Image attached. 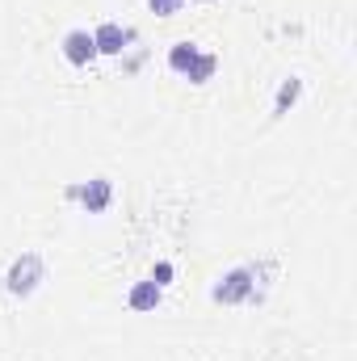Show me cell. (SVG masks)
<instances>
[{"label": "cell", "instance_id": "6da1fadb", "mask_svg": "<svg viewBox=\"0 0 357 361\" xmlns=\"http://www.w3.org/2000/svg\"><path fill=\"white\" fill-rule=\"evenodd\" d=\"M210 298L223 302V307L253 302V298H257V265H236V269H227L214 286H210Z\"/></svg>", "mask_w": 357, "mask_h": 361}, {"label": "cell", "instance_id": "7a4b0ae2", "mask_svg": "<svg viewBox=\"0 0 357 361\" xmlns=\"http://www.w3.org/2000/svg\"><path fill=\"white\" fill-rule=\"evenodd\" d=\"M42 281H47V261H42L38 252H21V257L8 265V273H4V290H8L13 298H30Z\"/></svg>", "mask_w": 357, "mask_h": 361}, {"label": "cell", "instance_id": "3957f363", "mask_svg": "<svg viewBox=\"0 0 357 361\" xmlns=\"http://www.w3.org/2000/svg\"><path fill=\"white\" fill-rule=\"evenodd\" d=\"M68 197H76V202L85 206V214H105L109 202H114V180L109 177H92V180H85V185H72Z\"/></svg>", "mask_w": 357, "mask_h": 361}, {"label": "cell", "instance_id": "277c9868", "mask_svg": "<svg viewBox=\"0 0 357 361\" xmlns=\"http://www.w3.org/2000/svg\"><path fill=\"white\" fill-rule=\"evenodd\" d=\"M92 42H97V55H122L131 42H135V30L118 25V21H101L92 30Z\"/></svg>", "mask_w": 357, "mask_h": 361}, {"label": "cell", "instance_id": "5b68a950", "mask_svg": "<svg viewBox=\"0 0 357 361\" xmlns=\"http://www.w3.org/2000/svg\"><path fill=\"white\" fill-rule=\"evenodd\" d=\"M63 59L72 68H89L92 59H97V42H92L89 30H68L63 34Z\"/></svg>", "mask_w": 357, "mask_h": 361}, {"label": "cell", "instance_id": "8992f818", "mask_svg": "<svg viewBox=\"0 0 357 361\" xmlns=\"http://www.w3.org/2000/svg\"><path fill=\"white\" fill-rule=\"evenodd\" d=\"M160 298H164V286H156L152 277H143V281H135V286L126 290V307H131V311H139V315L156 311V307H160Z\"/></svg>", "mask_w": 357, "mask_h": 361}, {"label": "cell", "instance_id": "52a82bcc", "mask_svg": "<svg viewBox=\"0 0 357 361\" xmlns=\"http://www.w3.org/2000/svg\"><path fill=\"white\" fill-rule=\"evenodd\" d=\"M298 97H303V80H298V76H286L282 89H277V97H273V118H286V114L298 105Z\"/></svg>", "mask_w": 357, "mask_h": 361}, {"label": "cell", "instance_id": "ba28073f", "mask_svg": "<svg viewBox=\"0 0 357 361\" xmlns=\"http://www.w3.org/2000/svg\"><path fill=\"white\" fill-rule=\"evenodd\" d=\"M198 55H202V51H198V42H189V38L173 42V47H169V72L185 76V72L193 68V59H198Z\"/></svg>", "mask_w": 357, "mask_h": 361}, {"label": "cell", "instance_id": "9c48e42d", "mask_svg": "<svg viewBox=\"0 0 357 361\" xmlns=\"http://www.w3.org/2000/svg\"><path fill=\"white\" fill-rule=\"evenodd\" d=\"M214 72H219V55L202 51V55L193 59V68L185 72V80H189V85H206V80H214Z\"/></svg>", "mask_w": 357, "mask_h": 361}, {"label": "cell", "instance_id": "30bf717a", "mask_svg": "<svg viewBox=\"0 0 357 361\" xmlns=\"http://www.w3.org/2000/svg\"><path fill=\"white\" fill-rule=\"evenodd\" d=\"M147 8H152L156 17H177L181 8H185V0H147Z\"/></svg>", "mask_w": 357, "mask_h": 361}, {"label": "cell", "instance_id": "8fae6325", "mask_svg": "<svg viewBox=\"0 0 357 361\" xmlns=\"http://www.w3.org/2000/svg\"><path fill=\"white\" fill-rule=\"evenodd\" d=\"M152 281H156V286H169V281H173V265H169V261H160V265L152 269Z\"/></svg>", "mask_w": 357, "mask_h": 361}, {"label": "cell", "instance_id": "7c38bea8", "mask_svg": "<svg viewBox=\"0 0 357 361\" xmlns=\"http://www.w3.org/2000/svg\"><path fill=\"white\" fill-rule=\"evenodd\" d=\"M198 4H214V0H198Z\"/></svg>", "mask_w": 357, "mask_h": 361}]
</instances>
